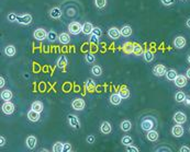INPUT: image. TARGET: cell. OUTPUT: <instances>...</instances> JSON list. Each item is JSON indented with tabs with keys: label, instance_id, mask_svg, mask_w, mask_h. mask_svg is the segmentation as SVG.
<instances>
[{
	"label": "cell",
	"instance_id": "cell-34",
	"mask_svg": "<svg viewBox=\"0 0 190 152\" xmlns=\"http://www.w3.org/2000/svg\"><path fill=\"white\" fill-rule=\"evenodd\" d=\"M119 94L121 95L122 99H128V97L130 96V91H129L126 88H122V89L119 91Z\"/></svg>",
	"mask_w": 190,
	"mask_h": 152
},
{
	"label": "cell",
	"instance_id": "cell-21",
	"mask_svg": "<svg viewBox=\"0 0 190 152\" xmlns=\"http://www.w3.org/2000/svg\"><path fill=\"white\" fill-rule=\"evenodd\" d=\"M146 137H147V139L150 140V141L154 142V141H156V140L158 139V132L155 131V130L151 129V130H148V131H147V135H146Z\"/></svg>",
	"mask_w": 190,
	"mask_h": 152
},
{
	"label": "cell",
	"instance_id": "cell-20",
	"mask_svg": "<svg viewBox=\"0 0 190 152\" xmlns=\"http://www.w3.org/2000/svg\"><path fill=\"white\" fill-rule=\"evenodd\" d=\"M93 24L90 22H86L84 23L83 25V33L85 35H90L91 33H93Z\"/></svg>",
	"mask_w": 190,
	"mask_h": 152
},
{
	"label": "cell",
	"instance_id": "cell-12",
	"mask_svg": "<svg viewBox=\"0 0 190 152\" xmlns=\"http://www.w3.org/2000/svg\"><path fill=\"white\" fill-rule=\"evenodd\" d=\"M141 127H142L143 130H146V131H148V130L153 129V127H154V122H153L152 119H150V118L143 119L142 124H141Z\"/></svg>",
	"mask_w": 190,
	"mask_h": 152
},
{
	"label": "cell",
	"instance_id": "cell-55",
	"mask_svg": "<svg viewBox=\"0 0 190 152\" xmlns=\"http://www.w3.org/2000/svg\"><path fill=\"white\" fill-rule=\"evenodd\" d=\"M187 61L189 62V65H190V53L188 54V56H187Z\"/></svg>",
	"mask_w": 190,
	"mask_h": 152
},
{
	"label": "cell",
	"instance_id": "cell-56",
	"mask_svg": "<svg viewBox=\"0 0 190 152\" xmlns=\"http://www.w3.org/2000/svg\"><path fill=\"white\" fill-rule=\"evenodd\" d=\"M44 84H43V83H42V84H41V90H42V91H44Z\"/></svg>",
	"mask_w": 190,
	"mask_h": 152
},
{
	"label": "cell",
	"instance_id": "cell-44",
	"mask_svg": "<svg viewBox=\"0 0 190 152\" xmlns=\"http://www.w3.org/2000/svg\"><path fill=\"white\" fill-rule=\"evenodd\" d=\"M125 150L128 152H138V149L136 147H133L132 145L130 146H126V148H125Z\"/></svg>",
	"mask_w": 190,
	"mask_h": 152
},
{
	"label": "cell",
	"instance_id": "cell-26",
	"mask_svg": "<svg viewBox=\"0 0 190 152\" xmlns=\"http://www.w3.org/2000/svg\"><path fill=\"white\" fill-rule=\"evenodd\" d=\"M31 108L34 111H36V112L41 113L43 111V104L42 102H40V101H35V102L32 103V105H31Z\"/></svg>",
	"mask_w": 190,
	"mask_h": 152
},
{
	"label": "cell",
	"instance_id": "cell-17",
	"mask_svg": "<svg viewBox=\"0 0 190 152\" xmlns=\"http://www.w3.org/2000/svg\"><path fill=\"white\" fill-rule=\"evenodd\" d=\"M111 129H112V128H111L110 123L103 122L102 124H101V126H100V131L102 132V134H105V135H108V134H110Z\"/></svg>",
	"mask_w": 190,
	"mask_h": 152
},
{
	"label": "cell",
	"instance_id": "cell-16",
	"mask_svg": "<svg viewBox=\"0 0 190 152\" xmlns=\"http://www.w3.org/2000/svg\"><path fill=\"white\" fill-rule=\"evenodd\" d=\"M62 10H60V8L55 7L53 8V9H51L50 11V17L52 18V19H60V17H62Z\"/></svg>",
	"mask_w": 190,
	"mask_h": 152
},
{
	"label": "cell",
	"instance_id": "cell-33",
	"mask_svg": "<svg viewBox=\"0 0 190 152\" xmlns=\"http://www.w3.org/2000/svg\"><path fill=\"white\" fill-rule=\"evenodd\" d=\"M63 149H64V143H62V142H56L53 146V151L54 152H63Z\"/></svg>",
	"mask_w": 190,
	"mask_h": 152
},
{
	"label": "cell",
	"instance_id": "cell-50",
	"mask_svg": "<svg viewBox=\"0 0 190 152\" xmlns=\"http://www.w3.org/2000/svg\"><path fill=\"white\" fill-rule=\"evenodd\" d=\"M184 104L186 105V106H190V96L189 95H187L185 99V101H184Z\"/></svg>",
	"mask_w": 190,
	"mask_h": 152
},
{
	"label": "cell",
	"instance_id": "cell-10",
	"mask_svg": "<svg viewBox=\"0 0 190 152\" xmlns=\"http://www.w3.org/2000/svg\"><path fill=\"white\" fill-rule=\"evenodd\" d=\"M68 123H69L70 127L76 128V129H78L80 127L79 118L77 116H75V115H68Z\"/></svg>",
	"mask_w": 190,
	"mask_h": 152
},
{
	"label": "cell",
	"instance_id": "cell-27",
	"mask_svg": "<svg viewBox=\"0 0 190 152\" xmlns=\"http://www.w3.org/2000/svg\"><path fill=\"white\" fill-rule=\"evenodd\" d=\"M131 128H132V124H131L130 120H123L122 123H121V129L123 130V131H130Z\"/></svg>",
	"mask_w": 190,
	"mask_h": 152
},
{
	"label": "cell",
	"instance_id": "cell-37",
	"mask_svg": "<svg viewBox=\"0 0 190 152\" xmlns=\"http://www.w3.org/2000/svg\"><path fill=\"white\" fill-rule=\"evenodd\" d=\"M91 72H93L96 77H99V76L102 73V69H101V67H99V66H93V69H91Z\"/></svg>",
	"mask_w": 190,
	"mask_h": 152
},
{
	"label": "cell",
	"instance_id": "cell-57",
	"mask_svg": "<svg viewBox=\"0 0 190 152\" xmlns=\"http://www.w3.org/2000/svg\"><path fill=\"white\" fill-rule=\"evenodd\" d=\"M40 151H43V152H48V150H46V149H42V150H40Z\"/></svg>",
	"mask_w": 190,
	"mask_h": 152
},
{
	"label": "cell",
	"instance_id": "cell-22",
	"mask_svg": "<svg viewBox=\"0 0 190 152\" xmlns=\"http://www.w3.org/2000/svg\"><path fill=\"white\" fill-rule=\"evenodd\" d=\"M166 78H167L169 81H174V80L177 78V76H178V73H177V71H176L175 69H169V70H167L166 71Z\"/></svg>",
	"mask_w": 190,
	"mask_h": 152
},
{
	"label": "cell",
	"instance_id": "cell-54",
	"mask_svg": "<svg viewBox=\"0 0 190 152\" xmlns=\"http://www.w3.org/2000/svg\"><path fill=\"white\" fill-rule=\"evenodd\" d=\"M186 76H187V78L190 80V68H188L187 71H186Z\"/></svg>",
	"mask_w": 190,
	"mask_h": 152
},
{
	"label": "cell",
	"instance_id": "cell-2",
	"mask_svg": "<svg viewBox=\"0 0 190 152\" xmlns=\"http://www.w3.org/2000/svg\"><path fill=\"white\" fill-rule=\"evenodd\" d=\"M174 46H175L177 49H183V48L186 47V45H187V41H186V38L184 37V36H176L175 38H174Z\"/></svg>",
	"mask_w": 190,
	"mask_h": 152
},
{
	"label": "cell",
	"instance_id": "cell-49",
	"mask_svg": "<svg viewBox=\"0 0 190 152\" xmlns=\"http://www.w3.org/2000/svg\"><path fill=\"white\" fill-rule=\"evenodd\" d=\"M95 140H96V138H95V136H93V135H90V136H88V137H87V142H88V143H93V142H95Z\"/></svg>",
	"mask_w": 190,
	"mask_h": 152
},
{
	"label": "cell",
	"instance_id": "cell-13",
	"mask_svg": "<svg viewBox=\"0 0 190 152\" xmlns=\"http://www.w3.org/2000/svg\"><path fill=\"white\" fill-rule=\"evenodd\" d=\"M108 35L110 36V38H113V40H117L121 36V32L118 28H110L108 30Z\"/></svg>",
	"mask_w": 190,
	"mask_h": 152
},
{
	"label": "cell",
	"instance_id": "cell-24",
	"mask_svg": "<svg viewBox=\"0 0 190 152\" xmlns=\"http://www.w3.org/2000/svg\"><path fill=\"white\" fill-rule=\"evenodd\" d=\"M186 96H187V95L185 94V92H183V91H178V92L175 94V101L178 103H184Z\"/></svg>",
	"mask_w": 190,
	"mask_h": 152
},
{
	"label": "cell",
	"instance_id": "cell-36",
	"mask_svg": "<svg viewBox=\"0 0 190 152\" xmlns=\"http://www.w3.org/2000/svg\"><path fill=\"white\" fill-rule=\"evenodd\" d=\"M133 53H134L135 55H141L143 53L142 46L138 45V44H133Z\"/></svg>",
	"mask_w": 190,
	"mask_h": 152
},
{
	"label": "cell",
	"instance_id": "cell-15",
	"mask_svg": "<svg viewBox=\"0 0 190 152\" xmlns=\"http://www.w3.org/2000/svg\"><path fill=\"white\" fill-rule=\"evenodd\" d=\"M28 118L31 122H38L40 119V113L31 108V111H29L28 113Z\"/></svg>",
	"mask_w": 190,
	"mask_h": 152
},
{
	"label": "cell",
	"instance_id": "cell-4",
	"mask_svg": "<svg viewBox=\"0 0 190 152\" xmlns=\"http://www.w3.org/2000/svg\"><path fill=\"white\" fill-rule=\"evenodd\" d=\"M188 78L187 76H184V75H178L177 78H176L175 80H174V82H175V85L177 88H179V89H181V88L186 87L187 85V82H188Z\"/></svg>",
	"mask_w": 190,
	"mask_h": 152
},
{
	"label": "cell",
	"instance_id": "cell-53",
	"mask_svg": "<svg viewBox=\"0 0 190 152\" xmlns=\"http://www.w3.org/2000/svg\"><path fill=\"white\" fill-rule=\"evenodd\" d=\"M186 26L188 29H190V18H188L187 20H186Z\"/></svg>",
	"mask_w": 190,
	"mask_h": 152
},
{
	"label": "cell",
	"instance_id": "cell-7",
	"mask_svg": "<svg viewBox=\"0 0 190 152\" xmlns=\"http://www.w3.org/2000/svg\"><path fill=\"white\" fill-rule=\"evenodd\" d=\"M174 120L176 124H185L187 122V115L184 112H177L174 114Z\"/></svg>",
	"mask_w": 190,
	"mask_h": 152
},
{
	"label": "cell",
	"instance_id": "cell-8",
	"mask_svg": "<svg viewBox=\"0 0 190 152\" xmlns=\"http://www.w3.org/2000/svg\"><path fill=\"white\" fill-rule=\"evenodd\" d=\"M72 107L76 111H81L85 108V101L83 99H75L72 102Z\"/></svg>",
	"mask_w": 190,
	"mask_h": 152
},
{
	"label": "cell",
	"instance_id": "cell-48",
	"mask_svg": "<svg viewBox=\"0 0 190 152\" xmlns=\"http://www.w3.org/2000/svg\"><path fill=\"white\" fill-rule=\"evenodd\" d=\"M180 152H190V148L188 146H183V147L179 148Z\"/></svg>",
	"mask_w": 190,
	"mask_h": 152
},
{
	"label": "cell",
	"instance_id": "cell-14",
	"mask_svg": "<svg viewBox=\"0 0 190 152\" xmlns=\"http://www.w3.org/2000/svg\"><path fill=\"white\" fill-rule=\"evenodd\" d=\"M36 142H38V140H36V137H35V136H29V137L27 138L25 143H27V147H28L29 149H34L35 146H36Z\"/></svg>",
	"mask_w": 190,
	"mask_h": 152
},
{
	"label": "cell",
	"instance_id": "cell-23",
	"mask_svg": "<svg viewBox=\"0 0 190 152\" xmlns=\"http://www.w3.org/2000/svg\"><path fill=\"white\" fill-rule=\"evenodd\" d=\"M120 32L122 36L129 37V36H131V34H132V29H131V26H129V25H124V26L120 30Z\"/></svg>",
	"mask_w": 190,
	"mask_h": 152
},
{
	"label": "cell",
	"instance_id": "cell-9",
	"mask_svg": "<svg viewBox=\"0 0 190 152\" xmlns=\"http://www.w3.org/2000/svg\"><path fill=\"white\" fill-rule=\"evenodd\" d=\"M2 112L7 115L12 114V113L14 112V105L11 102H9V101H6L2 105Z\"/></svg>",
	"mask_w": 190,
	"mask_h": 152
},
{
	"label": "cell",
	"instance_id": "cell-39",
	"mask_svg": "<svg viewBox=\"0 0 190 152\" xmlns=\"http://www.w3.org/2000/svg\"><path fill=\"white\" fill-rule=\"evenodd\" d=\"M85 59L88 64H93V62L96 61V57L93 56V54H90V53L85 56Z\"/></svg>",
	"mask_w": 190,
	"mask_h": 152
},
{
	"label": "cell",
	"instance_id": "cell-25",
	"mask_svg": "<svg viewBox=\"0 0 190 152\" xmlns=\"http://www.w3.org/2000/svg\"><path fill=\"white\" fill-rule=\"evenodd\" d=\"M85 88H86V90L88 91V92H93V90H95V81L91 79H88L87 81H86V84H85Z\"/></svg>",
	"mask_w": 190,
	"mask_h": 152
},
{
	"label": "cell",
	"instance_id": "cell-31",
	"mask_svg": "<svg viewBox=\"0 0 190 152\" xmlns=\"http://www.w3.org/2000/svg\"><path fill=\"white\" fill-rule=\"evenodd\" d=\"M5 54L7 56H9V57H11V56H14L15 54V47L13 45H9L6 47L5 49Z\"/></svg>",
	"mask_w": 190,
	"mask_h": 152
},
{
	"label": "cell",
	"instance_id": "cell-19",
	"mask_svg": "<svg viewBox=\"0 0 190 152\" xmlns=\"http://www.w3.org/2000/svg\"><path fill=\"white\" fill-rule=\"evenodd\" d=\"M121 101H122V97H121V95L119 93H113L110 96V102L113 105H119L121 103Z\"/></svg>",
	"mask_w": 190,
	"mask_h": 152
},
{
	"label": "cell",
	"instance_id": "cell-46",
	"mask_svg": "<svg viewBox=\"0 0 190 152\" xmlns=\"http://www.w3.org/2000/svg\"><path fill=\"white\" fill-rule=\"evenodd\" d=\"M70 150H72V146H70V143H68V142H66V143H64V149H63V151H65V152H69Z\"/></svg>",
	"mask_w": 190,
	"mask_h": 152
},
{
	"label": "cell",
	"instance_id": "cell-32",
	"mask_svg": "<svg viewBox=\"0 0 190 152\" xmlns=\"http://www.w3.org/2000/svg\"><path fill=\"white\" fill-rule=\"evenodd\" d=\"M132 142H133V139H132V137H130V136H124V137L121 139V143L124 145L125 147H126V146L132 145Z\"/></svg>",
	"mask_w": 190,
	"mask_h": 152
},
{
	"label": "cell",
	"instance_id": "cell-30",
	"mask_svg": "<svg viewBox=\"0 0 190 152\" xmlns=\"http://www.w3.org/2000/svg\"><path fill=\"white\" fill-rule=\"evenodd\" d=\"M143 57H144V60H145L146 62H151L154 59V54H153L151 50H145L144 54H143Z\"/></svg>",
	"mask_w": 190,
	"mask_h": 152
},
{
	"label": "cell",
	"instance_id": "cell-41",
	"mask_svg": "<svg viewBox=\"0 0 190 152\" xmlns=\"http://www.w3.org/2000/svg\"><path fill=\"white\" fill-rule=\"evenodd\" d=\"M48 38L51 41V42H54V41L57 38V34H56L54 31H50V32H48Z\"/></svg>",
	"mask_w": 190,
	"mask_h": 152
},
{
	"label": "cell",
	"instance_id": "cell-5",
	"mask_svg": "<svg viewBox=\"0 0 190 152\" xmlns=\"http://www.w3.org/2000/svg\"><path fill=\"white\" fill-rule=\"evenodd\" d=\"M48 33L44 30V29H36L33 33V36H34L35 40L38 41H43L45 38H48Z\"/></svg>",
	"mask_w": 190,
	"mask_h": 152
},
{
	"label": "cell",
	"instance_id": "cell-11",
	"mask_svg": "<svg viewBox=\"0 0 190 152\" xmlns=\"http://www.w3.org/2000/svg\"><path fill=\"white\" fill-rule=\"evenodd\" d=\"M17 22L19 24H22V25H28L32 22V15L30 14H24L22 17H18V20Z\"/></svg>",
	"mask_w": 190,
	"mask_h": 152
},
{
	"label": "cell",
	"instance_id": "cell-52",
	"mask_svg": "<svg viewBox=\"0 0 190 152\" xmlns=\"http://www.w3.org/2000/svg\"><path fill=\"white\" fill-rule=\"evenodd\" d=\"M5 83H6L5 78H3V77H0V88H3V87H5Z\"/></svg>",
	"mask_w": 190,
	"mask_h": 152
},
{
	"label": "cell",
	"instance_id": "cell-45",
	"mask_svg": "<svg viewBox=\"0 0 190 152\" xmlns=\"http://www.w3.org/2000/svg\"><path fill=\"white\" fill-rule=\"evenodd\" d=\"M93 34L97 35V36H101V35H102V30H101L100 28H93Z\"/></svg>",
	"mask_w": 190,
	"mask_h": 152
},
{
	"label": "cell",
	"instance_id": "cell-47",
	"mask_svg": "<svg viewBox=\"0 0 190 152\" xmlns=\"http://www.w3.org/2000/svg\"><path fill=\"white\" fill-rule=\"evenodd\" d=\"M156 151H158V152H160V151L170 152V151H171V149H170V148H168V147H160V148H158V149H156Z\"/></svg>",
	"mask_w": 190,
	"mask_h": 152
},
{
	"label": "cell",
	"instance_id": "cell-58",
	"mask_svg": "<svg viewBox=\"0 0 190 152\" xmlns=\"http://www.w3.org/2000/svg\"><path fill=\"white\" fill-rule=\"evenodd\" d=\"M183 1H189V0H183Z\"/></svg>",
	"mask_w": 190,
	"mask_h": 152
},
{
	"label": "cell",
	"instance_id": "cell-35",
	"mask_svg": "<svg viewBox=\"0 0 190 152\" xmlns=\"http://www.w3.org/2000/svg\"><path fill=\"white\" fill-rule=\"evenodd\" d=\"M123 50H124L126 54L133 53V44H131V43H125L124 45H123Z\"/></svg>",
	"mask_w": 190,
	"mask_h": 152
},
{
	"label": "cell",
	"instance_id": "cell-18",
	"mask_svg": "<svg viewBox=\"0 0 190 152\" xmlns=\"http://www.w3.org/2000/svg\"><path fill=\"white\" fill-rule=\"evenodd\" d=\"M58 41H60L62 44H64V45L68 44V43L70 42L69 34H68V33H60V34L58 35Z\"/></svg>",
	"mask_w": 190,
	"mask_h": 152
},
{
	"label": "cell",
	"instance_id": "cell-29",
	"mask_svg": "<svg viewBox=\"0 0 190 152\" xmlns=\"http://www.w3.org/2000/svg\"><path fill=\"white\" fill-rule=\"evenodd\" d=\"M1 99L3 101H10L12 99V92L10 90H5L1 92Z\"/></svg>",
	"mask_w": 190,
	"mask_h": 152
},
{
	"label": "cell",
	"instance_id": "cell-43",
	"mask_svg": "<svg viewBox=\"0 0 190 152\" xmlns=\"http://www.w3.org/2000/svg\"><path fill=\"white\" fill-rule=\"evenodd\" d=\"M7 18H8V20L10 21V22H14V21L18 20V17H17L15 13H9Z\"/></svg>",
	"mask_w": 190,
	"mask_h": 152
},
{
	"label": "cell",
	"instance_id": "cell-1",
	"mask_svg": "<svg viewBox=\"0 0 190 152\" xmlns=\"http://www.w3.org/2000/svg\"><path fill=\"white\" fill-rule=\"evenodd\" d=\"M68 31H69L70 34L78 35L79 33L83 32V25L80 24L79 22H72L68 25Z\"/></svg>",
	"mask_w": 190,
	"mask_h": 152
},
{
	"label": "cell",
	"instance_id": "cell-3",
	"mask_svg": "<svg viewBox=\"0 0 190 152\" xmlns=\"http://www.w3.org/2000/svg\"><path fill=\"white\" fill-rule=\"evenodd\" d=\"M184 132H185V129L181 126V124H176L175 126H173L171 128V135L176 138H180L184 136Z\"/></svg>",
	"mask_w": 190,
	"mask_h": 152
},
{
	"label": "cell",
	"instance_id": "cell-42",
	"mask_svg": "<svg viewBox=\"0 0 190 152\" xmlns=\"http://www.w3.org/2000/svg\"><path fill=\"white\" fill-rule=\"evenodd\" d=\"M98 37H99V36H97V35H95V34L91 33V34H90L89 40H90V42L93 43V44H98V42H99V41H98Z\"/></svg>",
	"mask_w": 190,
	"mask_h": 152
},
{
	"label": "cell",
	"instance_id": "cell-38",
	"mask_svg": "<svg viewBox=\"0 0 190 152\" xmlns=\"http://www.w3.org/2000/svg\"><path fill=\"white\" fill-rule=\"evenodd\" d=\"M95 5L97 8H99V9H102V8L105 7V5H107V0H95Z\"/></svg>",
	"mask_w": 190,
	"mask_h": 152
},
{
	"label": "cell",
	"instance_id": "cell-59",
	"mask_svg": "<svg viewBox=\"0 0 190 152\" xmlns=\"http://www.w3.org/2000/svg\"><path fill=\"white\" fill-rule=\"evenodd\" d=\"M189 132H190V127H189Z\"/></svg>",
	"mask_w": 190,
	"mask_h": 152
},
{
	"label": "cell",
	"instance_id": "cell-51",
	"mask_svg": "<svg viewBox=\"0 0 190 152\" xmlns=\"http://www.w3.org/2000/svg\"><path fill=\"white\" fill-rule=\"evenodd\" d=\"M5 145H6V139H5V137H3V136H1V137H0V146H1V147H3Z\"/></svg>",
	"mask_w": 190,
	"mask_h": 152
},
{
	"label": "cell",
	"instance_id": "cell-6",
	"mask_svg": "<svg viewBox=\"0 0 190 152\" xmlns=\"http://www.w3.org/2000/svg\"><path fill=\"white\" fill-rule=\"evenodd\" d=\"M166 67L164 65H162V64H158V65H156L155 67H154V69H153V73H154V76H156V77H163V76L166 75Z\"/></svg>",
	"mask_w": 190,
	"mask_h": 152
},
{
	"label": "cell",
	"instance_id": "cell-28",
	"mask_svg": "<svg viewBox=\"0 0 190 152\" xmlns=\"http://www.w3.org/2000/svg\"><path fill=\"white\" fill-rule=\"evenodd\" d=\"M68 64V60L66 57H64V56H62V57L58 58L57 60V67L60 68V69H63V68H65L66 66H67Z\"/></svg>",
	"mask_w": 190,
	"mask_h": 152
},
{
	"label": "cell",
	"instance_id": "cell-40",
	"mask_svg": "<svg viewBox=\"0 0 190 152\" xmlns=\"http://www.w3.org/2000/svg\"><path fill=\"white\" fill-rule=\"evenodd\" d=\"M160 3L163 6H165V7H170V6H173L176 3V0H159Z\"/></svg>",
	"mask_w": 190,
	"mask_h": 152
}]
</instances>
